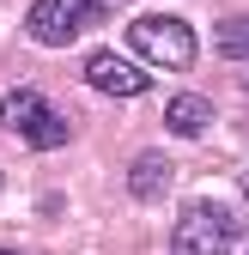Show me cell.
Listing matches in <instances>:
<instances>
[{"instance_id":"3957f363","label":"cell","mask_w":249,"mask_h":255,"mask_svg":"<svg viewBox=\"0 0 249 255\" xmlns=\"http://www.w3.org/2000/svg\"><path fill=\"white\" fill-rule=\"evenodd\" d=\"M104 0H37V6L24 12V37L30 43H43V49H61V43H73L79 30L91 24H104Z\"/></svg>"},{"instance_id":"9c48e42d","label":"cell","mask_w":249,"mask_h":255,"mask_svg":"<svg viewBox=\"0 0 249 255\" xmlns=\"http://www.w3.org/2000/svg\"><path fill=\"white\" fill-rule=\"evenodd\" d=\"M243 201H249V176H243Z\"/></svg>"},{"instance_id":"6da1fadb","label":"cell","mask_w":249,"mask_h":255,"mask_svg":"<svg viewBox=\"0 0 249 255\" xmlns=\"http://www.w3.org/2000/svg\"><path fill=\"white\" fill-rule=\"evenodd\" d=\"M0 128L18 134L30 152H61V146H67V134H73L67 116H55L49 98H43V91H30V85H18V91L0 98Z\"/></svg>"},{"instance_id":"7a4b0ae2","label":"cell","mask_w":249,"mask_h":255,"mask_svg":"<svg viewBox=\"0 0 249 255\" xmlns=\"http://www.w3.org/2000/svg\"><path fill=\"white\" fill-rule=\"evenodd\" d=\"M128 49L140 61H152V67H164V73H189L195 67V30L182 18H164V12L134 18L128 24Z\"/></svg>"},{"instance_id":"52a82bcc","label":"cell","mask_w":249,"mask_h":255,"mask_svg":"<svg viewBox=\"0 0 249 255\" xmlns=\"http://www.w3.org/2000/svg\"><path fill=\"white\" fill-rule=\"evenodd\" d=\"M207 122H213V104L201 98V91H182V98H170V110H164L170 134H201Z\"/></svg>"},{"instance_id":"277c9868","label":"cell","mask_w":249,"mask_h":255,"mask_svg":"<svg viewBox=\"0 0 249 255\" xmlns=\"http://www.w3.org/2000/svg\"><path fill=\"white\" fill-rule=\"evenodd\" d=\"M231 237H237V225L219 201H189L170 231V255H225Z\"/></svg>"},{"instance_id":"ba28073f","label":"cell","mask_w":249,"mask_h":255,"mask_svg":"<svg viewBox=\"0 0 249 255\" xmlns=\"http://www.w3.org/2000/svg\"><path fill=\"white\" fill-rule=\"evenodd\" d=\"M219 55H249V18H225L219 24Z\"/></svg>"},{"instance_id":"30bf717a","label":"cell","mask_w":249,"mask_h":255,"mask_svg":"<svg viewBox=\"0 0 249 255\" xmlns=\"http://www.w3.org/2000/svg\"><path fill=\"white\" fill-rule=\"evenodd\" d=\"M0 255H18V249H0Z\"/></svg>"},{"instance_id":"5b68a950","label":"cell","mask_w":249,"mask_h":255,"mask_svg":"<svg viewBox=\"0 0 249 255\" xmlns=\"http://www.w3.org/2000/svg\"><path fill=\"white\" fill-rule=\"evenodd\" d=\"M85 85H98L104 98H140L146 91V73L134 67V61H122L116 49H98L85 61Z\"/></svg>"},{"instance_id":"8992f818","label":"cell","mask_w":249,"mask_h":255,"mask_svg":"<svg viewBox=\"0 0 249 255\" xmlns=\"http://www.w3.org/2000/svg\"><path fill=\"white\" fill-rule=\"evenodd\" d=\"M164 182H170V158H164V152H146V158H134V170H128L134 201H158V195H164Z\"/></svg>"}]
</instances>
